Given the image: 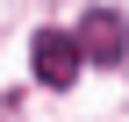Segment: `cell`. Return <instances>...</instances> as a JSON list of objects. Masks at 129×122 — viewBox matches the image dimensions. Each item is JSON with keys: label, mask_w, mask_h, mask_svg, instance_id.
<instances>
[{"label": "cell", "mask_w": 129, "mask_h": 122, "mask_svg": "<svg viewBox=\"0 0 129 122\" xmlns=\"http://www.w3.org/2000/svg\"><path fill=\"white\" fill-rule=\"evenodd\" d=\"M79 50H86V65H122V57H129V22H122L115 7H86Z\"/></svg>", "instance_id": "7a4b0ae2"}, {"label": "cell", "mask_w": 129, "mask_h": 122, "mask_svg": "<svg viewBox=\"0 0 129 122\" xmlns=\"http://www.w3.org/2000/svg\"><path fill=\"white\" fill-rule=\"evenodd\" d=\"M29 57H36V79L64 94V86L79 79V65H86V50H79V36H64V29H43L36 43H29Z\"/></svg>", "instance_id": "6da1fadb"}]
</instances>
